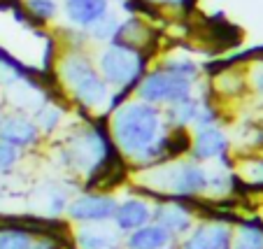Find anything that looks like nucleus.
I'll list each match as a JSON object with an SVG mask.
<instances>
[{
  "instance_id": "4468645a",
  "label": "nucleus",
  "mask_w": 263,
  "mask_h": 249,
  "mask_svg": "<svg viewBox=\"0 0 263 249\" xmlns=\"http://www.w3.org/2000/svg\"><path fill=\"white\" fill-rule=\"evenodd\" d=\"M226 149H229V140L219 128L205 126L198 130V138L194 142L196 159H214V156H221Z\"/></svg>"
},
{
  "instance_id": "aec40b11",
  "label": "nucleus",
  "mask_w": 263,
  "mask_h": 249,
  "mask_svg": "<svg viewBox=\"0 0 263 249\" xmlns=\"http://www.w3.org/2000/svg\"><path fill=\"white\" fill-rule=\"evenodd\" d=\"M26 12L30 14V19L35 24H49L59 16L61 3L59 0H26Z\"/></svg>"
},
{
  "instance_id": "4be33fe9",
  "label": "nucleus",
  "mask_w": 263,
  "mask_h": 249,
  "mask_svg": "<svg viewBox=\"0 0 263 249\" xmlns=\"http://www.w3.org/2000/svg\"><path fill=\"white\" fill-rule=\"evenodd\" d=\"M161 68L170 70V72H175V75L184 77V80L189 82H196L200 75V68L194 63L191 59H184V56H173V59H165L163 63H161Z\"/></svg>"
},
{
  "instance_id": "ddd939ff",
  "label": "nucleus",
  "mask_w": 263,
  "mask_h": 249,
  "mask_svg": "<svg viewBox=\"0 0 263 249\" xmlns=\"http://www.w3.org/2000/svg\"><path fill=\"white\" fill-rule=\"evenodd\" d=\"M152 217L156 219V224H161L165 231H170L173 235H182L191 228V215L182 205L177 203H163L152 212Z\"/></svg>"
},
{
  "instance_id": "0eeeda50",
  "label": "nucleus",
  "mask_w": 263,
  "mask_h": 249,
  "mask_svg": "<svg viewBox=\"0 0 263 249\" xmlns=\"http://www.w3.org/2000/svg\"><path fill=\"white\" fill-rule=\"evenodd\" d=\"M109 5H112V0H63L61 12L72 28L86 30L107 14Z\"/></svg>"
},
{
  "instance_id": "a211bd4d",
  "label": "nucleus",
  "mask_w": 263,
  "mask_h": 249,
  "mask_svg": "<svg viewBox=\"0 0 263 249\" xmlns=\"http://www.w3.org/2000/svg\"><path fill=\"white\" fill-rule=\"evenodd\" d=\"M231 249H263V226H258L256 221L242 224L231 242Z\"/></svg>"
},
{
  "instance_id": "f257e3e1",
  "label": "nucleus",
  "mask_w": 263,
  "mask_h": 249,
  "mask_svg": "<svg viewBox=\"0 0 263 249\" xmlns=\"http://www.w3.org/2000/svg\"><path fill=\"white\" fill-rule=\"evenodd\" d=\"M163 128V117H161L159 105L144 103V100H126L119 105L112 117V133L119 149L135 159H159L163 154V142L161 140Z\"/></svg>"
},
{
  "instance_id": "423d86ee",
  "label": "nucleus",
  "mask_w": 263,
  "mask_h": 249,
  "mask_svg": "<svg viewBox=\"0 0 263 249\" xmlns=\"http://www.w3.org/2000/svg\"><path fill=\"white\" fill-rule=\"evenodd\" d=\"M117 209V200L105 194H86L74 198L68 207L70 219L84 221V224H103L112 219Z\"/></svg>"
},
{
  "instance_id": "5701e85b",
  "label": "nucleus",
  "mask_w": 263,
  "mask_h": 249,
  "mask_svg": "<svg viewBox=\"0 0 263 249\" xmlns=\"http://www.w3.org/2000/svg\"><path fill=\"white\" fill-rule=\"evenodd\" d=\"M61 121V110L56 105L42 103L37 110H35V126L42 130H54Z\"/></svg>"
},
{
  "instance_id": "b1692460",
  "label": "nucleus",
  "mask_w": 263,
  "mask_h": 249,
  "mask_svg": "<svg viewBox=\"0 0 263 249\" xmlns=\"http://www.w3.org/2000/svg\"><path fill=\"white\" fill-rule=\"evenodd\" d=\"M16 161H19L16 147L7 145V142H0V173H10L16 165Z\"/></svg>"
},
{
  "instance_id": "6e6552de",
  "label": "nucleus",
  "mask_w": 263,
  "mask_h": 249,
  "mask_svg": "<svg viewBox=\"0 0 263 249\" xmlns=\"http://www.w3.org/2000/svg\"><path fill=\"white\" fill-rule=\"evenodd\" d=\"M105 154H107V145H105V140L100 138L98 130H84L72 142V147H70V156L74 161V168L80 170L103 163Z\"/></svg>"
},
{
  "instance_id": "6ab92c4d",
  "label": "nucleus",
  "mask_w": 263,
  "mask_h": 249,
  "mask_svg": "<svg viewBox=\"0 0 263 249\" xmlns=\"http://www.w3.org/2000/svg\"><path fill=\"white\" fill-rule=\"evenodd\" d=\"M121 19L115 14V12L109 10L103 19H98L91 28H86V35H89V40H96V42H112V37L117 35V28H119Z\"/></svg>"
},
{
  "instance_id": "a878e982",
  "label": "nucleus",
  "mask_w": 263,
  "mask_h": 249,
  "mask_svg": "<svg viewBox=\"0 0 263 249\" xmlns=\"http://www.w3.org/2000/svg\"><path fill=\"white\" fill-rule=\"evenodd\" d=\"M140 3H144V5H161V0H140Z\"/></svg>"
},
{
  "instance_id": "20e7f679",
  "label": "nucleus",
  "mask_w": 263,
  "mask_h": 249,
  "mask_svg": "<svg viewBox=\"0 0 263 249\" xmlns=\"http://www.w3.org/2000/svg\"><path fill=\"white\" fill-rule=\"evenodd\" d=\"M194 91V82L184 80L165 68H156L152 72H144L142 80L135 86V93L140 100L152 105H173L189 98Z\"/></svg>"
},
{
  "instance_id": "39448f33",
  "label": "nucleus",
  "mask_w": 263,
  "mask_h": 249,
  "mask_svg": "<svg viewBox=\"0 0 263 249\" xmlns=\"http://www.w3.org/2000/svg\"><path fill=\"white\" fill-rule=\"evenodd\" d=\"M149 184L177 196H194L208 189V173L198 163L163 165L149 175Z\"/></svg>"
},
{
  "instance_id": "2eb2a0df",
  "label": "nucleus",
  "mask_w": 263,
  "mask_h": 249,
  "mask_svg": "<svg viewBox=\"0 0 263 249\" xmlns=\"http://www.w3.org/2000/svg\"><path fill=\"white\" fill-rule=\"evenodd\" d=\"M147 37H149V28L144 26V21H140L138 16H130V19H126V21H121V24H119L117 35L112 37V42L142 49V45H144V40H147Z\"/></svg>"
},
{
  "instance_id": "1a4fd4ad",
  "label": "nucleus",
  "mask_w": 263,
  "mask_h": 249,
  "mask_svg": "<svg viewBox=\"0 0 263 249\" xmlns=\"http://www.w3.org/2000/svg\"><path fill=\"white\" fill-rule=\"evenodd\" d=\"M37 140V126L24 114H10L0 119V142L12 147H30Z\"/></svg>"
},
{
  "instance_id": "412c9836",
  "label": "nucleus",
  "mask_w": 263,
  "mask_h": 249,
  "mask_svg": "<svg viewBox=\"0 0 263 249\" xmlns=\"http://www.w3.org/2000/svg\"><path fill=\"white\" fill-rule=\"evenodd\" d=\"M33 235L24 228H3L0 231V249H30Z\"/></svg>"
},
{
  "instance_id": "393cba45",
  "label": "nucleus",
  "mask_w": 263,
  "mask_h": 249,
  "mask_svg": "<svg viewBox=\"0 0 263 249\" xmlns=\"http://www.w3.org/2000/svg\"><path fill=\"white\" fill-rule=\"evenodd\" d=\"M191 0H161V5H168V7H186Z\"/></svg>"
},
{
  "instance_id": "dca6fc26",
  "label": "nucleus",
  "mask_w": 263,
  "mask_h": 249,
  "mask_svg": "<svg viewBox=\"0 0 263 249\" xmlns=\"http://www.w3.org/2000/svg\"><path fill=\"white\" fill-rule=\"evenodd\" d=\"M77 242H80L82 249H115L117 235L105 231L100 224H96L77 231Z\"/></svg>"
},
{
  "instance_id": "9d476101",
  "label": "nucleus",
  "mask_w": 263,
  "mask_h": 249,
  "mask_svg": "<svg viewBox=\"0 0 263 249\" xmlns=\"http://www.w3.org/2000/svg\"><path fill=\"white\" fill-rule=\"evenodd\" d=\"M182 249H231V228L221 224H203L184 240Z\"/></svg>"
},
{
  "instance_id": "9b49d317",
  "label": "nucleus",
  "mask_w": 263,
  "mask_h": 249,
  "mask_svg": "<svg viewBox=\"0 0 263 249\" xmlns=\"http://www.w3.org/2000/svg\"><path fill=\"white\" fill-rule=\"evenodd\" d=\"M112 219H115V224H117L119 231H128L130 233V231L149 224V219H152V209H149V205L144 203V200L128 198L126 203L117 205Z\"/></svg>"
},
{
  "instance_id": "7ed1b4c3",
  "label": "nucleus",
  "mask_w": 263,
  "mask_h": 249,
  "mask_svg": "<svg viewBox=\"0 0 263 249\" xmlns=\"http://www.w3.org/2000/svg\"><path fill=\"white\" fill-rule=\"evenodd\" d=\"M96 68H98L100 77L107 82V86H115V91L130 93L147 72V56L138 47L107 42L98 51Z\"/></svg>"
},
{
  "instance_id": "f8f14e48",
  "label": "nucleus",
  "mask_w": 263,
  "mask_h": 249,
  "mask_svg": "<svg viewBox=\"0 0 263 249\" xmlns=\"http://www.w3.org/2000/svg\"><path fill=\"white\" fill-rule=\"evenodd\" d=\"M170 240H173V233L165 231L161 224H144L130 231L126 244H128V249H165Z\"/></svg>"
},
{
  "instance_id": "f3484780",
  "label": "nucleus",
  "mask_w": 263,
  "mask_h": 249,
  "mask_svg": "<svg viewBox=\"0 0 263 249\" xmlns=\"http://www.w3.org/2000/svg\"><path fill=\"white\" fill-rule=\"evenodd\" d=\"M198 105L200 100H196L194 95L179 100V103L168 105V121L173 126H189L196 121V114H198Z\"/></svg>"
},
{
  "instance_id": "f03ea898",
  "label": "nucleus",
  "mask_w": 263,
  "mask_h": 249,
  "mask_svg": "<svg viewBox=\"0 0 263 249\" xmlns=\"http://www.w3.org/2000/svg\"><path fill=\"white\" fill-rule=\"evenodd\" d=\"M61 82L84 107H100L109 100V86L100 77L96 63L82 49H70L56 63Z\"/></svg>"
}]
</instances>
